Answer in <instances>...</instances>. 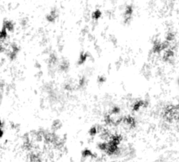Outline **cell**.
Masks as SVG:
<instances>
[{"label": "cell", "mask_w": 179, "mask_h": 162, "mask_svg": "<svg viewBox=\"0 0 179 162\" xmlns=\"http://www.w3.org/2000/svg\"><path fill=\"white\" fill-rule=\"evenodd\" d=\"M133 13V8L131 5H128L126 8L124 13V23H127L131 18Z\"/></svg>", "instance_id": "obj_1"}, {"label": "cell", "mask_w": 179, "mask_h": 162, "mask_svg": "<svg viewBox=\"0 0 179 162\" xmlns=\"http://www.w3.org/2000/svg\"><path fill=\"white\" fill-rule=\"evenodd\" d=\"M174 56V52L171 48L168 49L163 54V58L164 61H169Z\"/></svg>", "instance_id": "obj_2"}, {"label": "cell", "mask_w": 179, "mask_h": 162, "mask_svg": "<svg viewBox=\"0 0 179 162\" xmlns=\"http://www.w3.org/2000/svg\"><path fill=\"white\" fill-rule=\"evenodd\" d=\"M88 57V54L87 53H82L80 55V56H79V59L78 60V64L79 65H82L83 64H84L87 59Z\"/></svg>", "instance_id": "obj_3"}, {"label": "cell", "mask_w": 179, "mask_h": 162, "mask_svg": "<svg viewBox=\"0 0 179 162\" xmlns=\"http://www.w3.org/2000/svg\"><path fill=\"white\" fill-rule=\"evenodd\" d=\"M102 16V12L99 10H97L93 12L92 14V18L94 19L97 20Z\"/></svg>", "instance_id": "obj_4"}]
</instances>
